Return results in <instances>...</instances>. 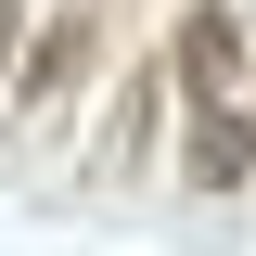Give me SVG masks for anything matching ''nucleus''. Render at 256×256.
I'll use <instances>...</instances> for the list:
<instances>
[{
    "label": "nucleus",
    "instance_id": "4",
    "mask_svg": "<svg viewBox=\"0 0 256 256\" xmlns=\"http://www.w3.org/2000/svg\"><path fill=\"white\" fill-rule=\"evenodd\" d=\"M0 77H13V0H0Z\"/></svg>",
    "mask_w": 256,
    "mask_h": 256
},
{
    "label": "nucleus",
    "instance_id": "3",
    "mask_svg": "<svg viewBox=\"0 0 256 256\" xmlns=\"http://www.w3.org/2000/svg\"><path fill=\"white\" fill-rule=\"evenodd\" d=\"M64 77H77V26H52V38H38V64H26V77H13V102H52Z\"/></svg>",
    "mask_w": 256,
    "mask_h": 256
},
{
    "label": "nucleus",
    "instance_id": "1",
    "mask_svg": "<svg viewBox=\"0 0 256 256\" xmlns=\"http://www.w3.org/2000/svg\"><path fill=\"white\" fill-rule=\"evenodd\" d=\"M244 166H256V116H244V102H205V116H192V180L230 192Z\"/></svg>",
    "mask_w": 256,
    "mask_h": 256
},
{
    "label": "nucleus",
    "instance_id": "2",
    "mask_svg": "<svg viewBox=\"0 0 256 256\" xmlns=\"http://www.w3.org/2000/svg\"><path fill=\"white\" fill-rule=\"evenodd\" d=\"M180 64H192V90L218 102V90H230V13H192V38H180Z\"/></svg>",
    "mask_w": 256,
    "mask_h": 256
}]
</instances>
